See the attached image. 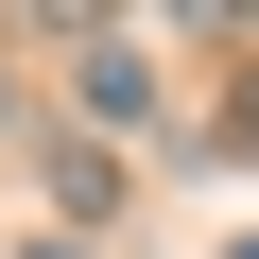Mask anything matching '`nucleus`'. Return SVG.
Masks as SVG:
<instances>
[{
  "label": "nucleus",
  "instance_id": "2",
  "mask_svg": "<svg viewBox=\"0 0 259 259\" xmlns=\"http://www.w3.org/2000/svg\"><path fill=\"white\" fill-rule=\"evenodd\" d=\"M35 173H52V207H69V225H104V207H121V173H104L87 139H35Z\"/></svg>",
  "mask_w": 259,
  "mask_h": 259
},
{
  "label": "nucleus",
  "instance_id": "3",
  "mask_svg": "<svg viewBox=\"0 0 259 259\" xmlns=\"http://www.w3.org/2000/svg\"><path fill=\"white\" fill-rule=\"evenodd\" d=\"M35 259H69V242H35Z\"/></svg>",
  "mask_w": 259,
  "mask_h": 259
},
{
  "label": "nucleus",
  "instance_id": "1",
  "mask_svg": "<svg viewBox=\"0 0 259 259\" xmlns=\"http://www.w3.org/2000/svg\"><path fill=\"white\" fill-rule=\"evenodd\" d=\"M156 104V69H139V35H87V121H139Z\"/></svg>",
  "mask_w": 259,
  "mask_h": 259
}]
</instances>
